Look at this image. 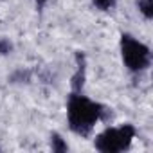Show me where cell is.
I'll list each match as a JSON object with an SVG mask.
<instances>
[{"label":"cell","instance_id":"1","mask_svg":"<svg viewBox=\"0 0 153 153\" xmlns=\"http://www.w3.org/2000/svg\"><path fill=\"white\" fill-rule=\"evenodd\" d=\"M112 117V108L92 101L83 96V92H70L67 99V123L72 133L79 137H88L99 121H108Z\"/></svg>","mask_w":153,"mask_h":153},{"label":"cell","instance_id":"2","mask_svg":"<svg viewBox=\"0 0 153 153\" xmlns=\"http://www.w3.org/2000/svg\"><path fill=\"white\" fill-rule=\"evenodd\" d=\"M135 135H137V128L130 123L121 126H110L96 135L94 148L101 153H121L130 149Z\"/></svg>","mask_w":153,"mask_h":153},{"label":"cell","instance_id":"3","mask_svg":"<svg viewBox=\"0 0 153 153\" xmlns=\"http://www.w3.org/2000/svg\"><path fill=\"white\" fill-rule=\"evenodd\" d=\"M121 58H123V65L133 74L144 72L151 65L149 47L128 33L121 34Z\"/></svg>","mask_w":153,"mask_h":153},{"label":"cell","instance_id":"4","mask_svg":"<svg viewBox=\"0 0 153 153\" xmlns=\"http://www.w3.org/2000/svg\"><path fill=\"white\" fill-rule=\"evenodd\" d=\"M87 79V56L85 52H76V72L70 78V88L72 92H83Z\"/></svg>","mask_w":153,"mask_h":153},{"label":"cell","instance_id":"5","mask_svg":"<svg viewBox=\"0 0 153 153\" xmlns=\"http://www.w3.org/2000/svg\"><path fill=\"white\" fill-rule=\"evenodd\" d=\"M51 149H52L54 153H67V151H68V144H67V140H65L59 133L52 131V133H51Z\"/></svg>","mask_w":153,"mask_h":153},{"label":"cell","instance_id":"6","mask_svg":"<svg viewBox=\"0 0 153 153\" xmlns=\"http://www.w3.org/2000/svg\"><path fill=\"white\" fill-rule=\"evenodd\" d=\"M31 76H33L31 70H27V68H18V70H15V72L9 76V81H11V83H29V81H31Z\"/></svg>","mask_w":153,"mask_h":153},{"label":"cell","instance_id":"7","mask_svg":"<svg viewBox=\"0 0 153 153\" xmlns=\"http://www.w3.org/2000/svg\"><path fill=\"white\" fill-rule=\"evenodd\" d=\"M137 9L139 13L146 18V20H151L153 18V0H137Z\"/></svg>","mask_w":153,"mask_h":153},{"label":"cell","instance_id":"8","mask_svg":"<svg viewBox=\"0 0 153 153\" xmlns=\"http://www.w3.org/2000/svg\"><path fill=\"white\" fill-rule=\"evenodd\" d=\"M92 4L99 11H112L115 7V0H92Z\"/></svg>","mask_w":153,"mask_h":153},{"label":"cell","instance_id":"9","mask_svg":"<svg viewBox=\"0 0 153 153\" xmlns=\"http://www.w3.org/2000/svg\"><path fill=\"white\" fill-rule=\"evenodd\" d=\"M13 52V42L9 38L0 36V56H7Z\"/></svg>","mask_w":153,"mask_h":153},{"label":"cell","instance_id":"10","mask_svg":"<svg viewBox=\"0 0 153 153\" xmlns=\"http://www.w3.org/2000/svg\"><path fill=\"white\" fill-rule=\"evenodd\" d=\"M34 2H36V7H38V9H42V7L49 2V0H34Z\"/></svg>","mask_w":153,"mask_h":153},{"label":"cell","instance_id":"11","mask_svg":"<svg viewBox=\"0 0 153 153\" xmlns=\"http://www.w3.org/2000/svg\"><path fill=\"white\" fill-rule=\"evenodd\" d=\"M0 151H2V148H0Z\"/></svg>","mask_w":153,"mask_h":153}]
</instances>
